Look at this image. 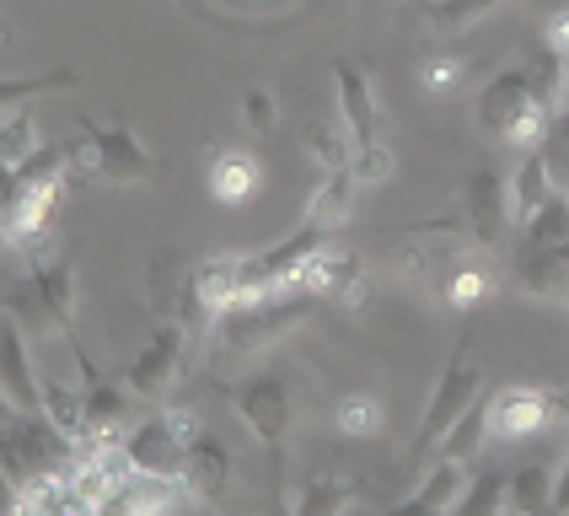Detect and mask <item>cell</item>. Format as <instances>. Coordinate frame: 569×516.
<instances>
[{"mask_svg": "<svg viewBox=\"0 0 569 516\" xmlns=\"http://www.w3.org/2000/svg\"><path fill=\"white\" fill-rule=\"evenodd\" d=\"M32 334L17 318L0 312V404L11 415H38L43 409V377L32 366Z\"/></svg>", "mask_w": 569, "mask_h": 516, "instance_id": "cell-12", "label": "cell"}, {"mask_svg": "<svg viewBox=\"0 0 569 516\" xmlns=\"http://www.w3.org/2000/svg\"><path fill=\"white\" fill-rule=\"evenodd\" d=\"M22 516H92V495L76 484L70 468H54L22 489Z\"/></svg>", "mask_w": 569, "mask_h": 516, "instance_id": "cell-21", "label": "cell"}, {"mask_svg": "<svg viewBox=\"0 0 569 516\" xmlns=\"http://www.w3.org/2000/svg\"><path fill=\"white\" fill-rule=\"evenodd\" d=\"M392 167H398V157L387 151V146H355V157H349V172H355V183L360 189H371V183H387L392 178Z\"/></svg>", "mask_w": 569, "mask_h": 516, "instance_id": "cell-37", "label": "cell"}, {"mask_svg": "<svg viewBox=\"0 0 569 516\" xmlns=\"http://www.w3.org/2000/svg\"><path fill=\"white\" fill-rule=\"evenodd\" d=\"M483 409H489V441H532L559 419L553 393L532 383H510L500 393H489Z\"/></svg>", "mask_w": 569, "mask_h": 516, "instance_id": "cell-10", "label": "cell"}, {"mask_svg": "<svg viewBox=\"0 0 569 516\" xmlns=\"http://www.w3.org/2000/svg\"><path fill=\"white\" fill-rule=\"evenodd\" d=\"M495 6H506V0H419V17L430 22V32L451 43V38H462L468 28H478Z\"/></svg>", "mask_w": 569, "mask_h": 516, "instance_id": "cell-29", "label": "cell"}, {"mask_svg": "<svg viewBox=\"0 0 569 516\" xmlns=\"http://www.w3.org/2000/svg\"><path fill=\"white\" fill-rule=\"evenodd\" d=\"M43 146H49V140H43V125L28 113V102H22V108H11V113L0 119V167H6L11 178H17V172L43 151Z\"/></svg>", "mask_w": 569, "mask_h": 516, "instance_id": "cell-26", "label": "cell"}, {"mask_svg": "<svg viewBox=\"0 0 569 516\" xmlns=\"http://www.w3.org/2000/svg\"><path fill=\"white\" fill-rule=\"evenodd\" d=\"M76 81H81V76H76V70H64V64H54V70H38V76H0V113H11V108L32 102L38 92L76 87Z\"/></svg>", "mask_w": 569, "mask_h": 516, "instance_id": "cell-32", "label": "cell"}, {"mask_svg": "<svg viewBox=\"0 0 569 516\" xmlns=\"http://www.w3.org/2000/svg\"><path fill=\"white\" fill-rule=\"evenodd\" d=\"M542 151H548V161H553V178H559V172H569V97L553 108V119H548Z\"/></svg>", "mask_w": 569, "mask_h": 516, "instance_id": "cell-39", "label": "cell"}, {"mask_svg": "<svg viewBox=\"0 0 569 516\" xmlns=\"http://www.w3.org/2000/svg\"><path fill=\"white\" fill-rule=\"evenodd\" d=\"M312 307H317V296L290 290V296H269V301H253V307L221 312V318L210 322V345H216L221 360H248V355L269 350L274 339H284Z\"/></svg>", "mask_w": 569, "mask_h": 516, "instance_id": "cell-4", "label": "cell"}, {"mask_svg": "<svg viewBox=\"0 0 569 516\" xmlns=\"http://www.w3.org/2000/svg\"><path fill=\"white\" fill-rule=\"evenodd\" d=\"M345 516H387V512H371V506H349Z\"/></svg>", "mask_w": 569, "mask_h": 516, "instance_id": "cell-44", "label": "cell"}, {"mask_svg": "<svg viewBox=\"0 0 569 516\" xmlns=\"http://www.w3.org/2000/svg\"><path fill=\"white\" fill-rule=\"evenodd\" d=\"M527 81H532V97L553 113V108L569 97V60L559 54V49L542 43V49H532V60H527Z\"/></svg>", "mask_w": 569, "mask_h": 516, "instance_id": "cell-31", "label": "cell"}, {"mask_svg": "<svg viewBox=\"0 0 569 516\" xmlns=\"http://www.w3.org/2000/svg\"><path fill=\"white\" fill-rule=\"evenodd\" d=\"M553 512L569 516V447H565V463H559V489H553Z\"/></svg>", "mask_w": 569, "mask_h": 516, "instance_id": "cell-42", "label": "cell"}, {"mask_svg": "<svg viewBox=\"0 0 569 516\" xmlns=\"http://www.w3.org/2000/svg\"><path fill=\"white\" fill-rule=\"evenodd\" d=\"M381 419H387V409H381V398L371 387H349V393H339V404H333V425H339V436H349V441L381 436Z\"/></svg>", "mask_w": 569, "mask_h": 516, "instance_id": "cell-30", "label": "cell"}, {"mask_svg": "<svg viewBox=\"0 0 569 516\" xmlns=\"http://www.w3.org/2000/svg\"><path fill=\"white\" fill-rule=\"evenodd\" d=\"M231 409L242 415V425L253 430L263 447L280 457L284 452V430L296 419V398H290V383L280 371H253L242 383H231Z\"/></svg>", "mask_w": 569, "mask_h": 516, "instance_id": "cell-8", "label": "cell"}, {"mask_svg": "<svg viewBox=\"0 0 569 516\" xmlns=\"http://www.w3.org/2000/svg\"><path fill=\"white\" fill-rule=\"evenodd\" d=\"M495 286H500V280H495V269L483 264V248H468L462 258H451V264H446V275L430 286V296H436L441 307H451V312L473 318L478 307L495 296Z\"/></svg>", "mask_w": 569, "mask_h": 516, "instance_id": "cell-17", "label": "cell"}, {"mask_svg": "<svg viewBox=\"0 0 569 516\" xmlns=\"http://www.w3.org/2000/svg\"><path fill=\"white\" fill-rule=\"evenodd\" d=\"M178 479H183V489H189L193 500H216V495H226V484H231V452H226L216 436L199 430V441L183 452Z\"/></svg>", "mask_w": 569, "mask_h": 516, "instance_id": "cell-22", "label": "cell"}, {"mask_svg": "<svg viewBox=\"0 0 569 516\" xmlns=\"http://www.w3.org/2000/svg\"><path fill=\"white\" fill-rule=\"evenodd\" d=\"M28 286L38 290L49 322H54L60 334H76V269H70V258L54 254L49 242L28 248Z\"/></svg>", "mask_w": 569, "mask_h": 516, "instance_id": "cell-15", "label": "cell"}, {"mask_svg": "<svg viewBox=\"0 0 569 516\" xmlns=\"http://www.w3.org/2000/svg\"><path fill=\"white\" fill-rule=\"evenodd\" d=\"M462 489H468V463L436 457V463L425 468V479L413 484L398 506H387V516H451Z\"/></svg>", "mask_w": 569, "mask_h": 516, "instance_id": "cell-18", "label": "cell"}, {"mask_svg": "<svg viewBox=\"0 0 569 516\" xmlns=\"http://www.w3.org/2000/svg\"><path fill=\"white\" fill-rule=\"evenodd\" d=\"M43 415L60 430L70 447H92V419H87V398L81 387L60 383V377H43Z\"/></svg>", "mask_w": 569, "mask_h": 516, "instance_id": "cell-23", "label": "cell"}, {"mask_svg": "<svg viewBox=\"0 0 569 516\" xmlns=\"http://www.w3.org/2000/svg\"><path fill=\"white\" fill-rule=\"evenodd\" d=\"M274 119H280V102H274V92H269V87H248V92H242V125L253 129V135H269V129H274Z\"/></svg>", "mask_w": 569, "mask_h": 516, "instance_id": "cell-38", "label": "cell"}, {"mask_svg": "<svg viewBox=\"0 0 569 516\" xmlns=\"http://www.w3.org/2000/svg\"><path fill=\"white\" fill-rule=\"evenodd\" d=\"M355 194H360V183H355V172H349V167L322 172V178H317V189H312V199H307V221L322 226V231H339V226L349 221V210H355Z\"/></svg>", "mask_w": 569, "mask_h": 516, "instance_id": "cell-24", "label": "cell"}, {"mask_svg": "<svg viewBox=\"0 0 569 516\" xmlns=\"http://www.w3.org/2000/svg\"><path fill=\"white\" fill-rule=\"evenodd\" d=\"M553 489H559V474L548 463L510 468V516H548L553 512Z\"/></svg>", "mask_w": 569, "mask_h": 516, "instance_id": "cell-28", "label": "cell"}, {"mask_svg": "<svg viewBox=\"0 0 569 516\" xmlns=\"http://www.w3.org/2000/svg\"><path fill=\"white\" fill-rule=\"evenodd\" d=\"M565 199H569V183H565Z\"/></svg>", "mask_w": 569, "mask_h": 516, "instance_id": "cell-45", "label": "cell"}, {"mask_svg": "<svg viewBox=\"0 0 569 516\" xmlns=\"http://www.w3.org/2000/svg\"><path fill=\"white\" fill-rule=\"evenodd\" d=\"M553 393V409H559V419L569 425V383H559V387H548Z\"/></svg>", "mask_w": 569, "mask_h": 516, "instance_id": "cell-43", "label": "cell"}, {"mask_svg": "<svg viewBox=\"0 0 569 516\" xmlns=\"http://www.w3.org/2000/svg\"><path fill=\"white\" fill-rule=\"evenodd\" d=\"M70 339V355H76V366H81V398H87V419H92V441H119V430H124V415H129V393L124 377L113 383V377H102L97 371V360L81 350V339L76 334H64Z\"/></svg>", "mask_w": 569, "mask_h": 516, "instance_id": "cell-13", "label": "cell"}, {"mask_svg": "<svg viewBox=\"0 0 569 516\" xmlns=\"http://www.w3.org/2000/svg\"><path fill=\"white\" fill-rule=\"evenodd\" d=\"M333 87H339V113H345L349 146H377L381 140V102L377 81L360 60H333Z\"/></svg>", "mask_w": 569, "mask_h": 516, "instance_id": "cell-14", "label": "cell"}, {"mask_svg": "<svg viewBox=\"0 0 569 516\" xmlns=\"http://www.w3.org/2000/svg\"><path fill=\"white\" fill-rule=\"evenodd\" d=\"M199 441V415L193 409H157L146 415L140 425L124 430V452L134 457L140 474H172L183 468V452Z\"/></svg>", "mask_w": 569, "mask_h": 516, "instance_id": "cell-6", "label": "cell"}, {"mask_svg": "<svg viewBox=\"0 0 569 516\" xmlns=\"http://www.w3.org/2000/svg\"><path fill=\"white\" fill-rule=\"evenodd\" d=\"M462 216L473 226L478 248L483 254H500L516 231V210H510V172H500L495 161L473 167L468 189H462Z\"/></svg>", "mask_w": 569, "mask_h": 516, "instance_id": "cell-9", "label": "cell"}, {"mask_svg": "<svg viewBox=\"0 0 569 516\" xmlns=\"http://www.w3.org/2000/svg\"><path fill=\"white\" fill-rule=\"evenodd\" d=\"M516 286L538 301H553V307H569V242L559 248H538V242H516Z\"/></svg>", "mask_w": 569, "mask_h": 516, "instance_id": "cell-16", "label": "cell"}, {"mask_svg": "<svg viewBox=\"0 0 569 516\" xmlns=\"http://www.w3.org/2000/svg\"><path fill=\"white\" fill-rule=\"evenodd\" d=\"M70 183H76V178H70V151H64V146H43V151L11 178V189H6V205H0V242H6L11 254L38 248V242L49 237L54 210L64 205Z\"/></svg>", "mask_w": 569, "mask_h": 516, "instance_id": "cell-2", "label": "cell"}, {"mask_svg": "<svg viewBox=\"0 0 569 516\" xmlns=\"http://www.w3.org/2000/svg\"><path fill=\"white\" fill-rule=\"evenodd\" d=\"M483 371H489L483 328L468 318L462 322V334H457V345H451V355H446L441 377H436V393H430L425 415H419V430H413V447H409V474H425V468L436 463L446 430L483 398Z\"/></svg>", "mask_w": 569, "mask_h": 516, "instance_id": "cell-1", "label": "cell"}, {"mask_svg": "<svg viewBox=\"0 0 569 516\" xmlns=\"http://www.w3.org/2000/svg\"><path fill=\"white\" fill-rule=\"evenodd\" d=\"M451 516H510V468H478L457 495Z\"/></svg>", "mask_w": 569, "mask_h": 516, "instance_id": "cell-27", "label": "cell"}, {"mask_svg": "<svg viewBox=\"0 0 569 516\" xmlns=\"http://www.w3.org/2000/svg\"><path fill=\"white\" fill-rule=\"evenodd\" d=\"M189 350H193V328H183V322H172V318H157L151 339H146V350L124 366V387L134 393V398H161L167 387L183 383Z\"/></svg>", "mask_w": 569, "mask_h": 516, "instance_id": "cell-7", "label": "cell"}, {"mask_svg": "<svg viewBox=\"0 0 569 516\" xmlns=\"http://www.w3.org/2000/svg\"><path fill=\"white\" fill-rule=\"evenodd\" d=\"M307 151H312L317 172H339V167H349V157H355L349 135H339V129H328V125L307 129Z\"/></svg>", "mask_w": 569, "mask_h": 516, "instance_id": "cell-36", "label": "cell"}, {"mask_svg": "<svg viewBox=\"0 0 569 516\" xmlns=\"http://www.w3.org/2000/svg\"><path fill=\"white\" fill-rule=\"evenodd\" d=\"M296 290H307V296H317V301H339V307H349V312H360L366 301H371V269H366V258L349 254V248H322V254L301 269V280H296Z\"/></svg>", "mask_w": 569, "mask_h": 516, "instance_id": "cell-11", "label": "cell"}, {"mask_svg": "<svg viewBox=\"0 0 569 516\" xmlns=\"http://www.w3.org/2000/svg\"><path fill=\"white\" fill-rule=\"evenodd\" d=\"M542 43H548V49H559V54L569 60V6H559V11H548V17H542Z\"/></svg>", "mask_w": 569, "mask_h": 516, "instance_id": "cell-41", "label": "cell"}, {"mask_svg": "<svg viewBox=\"0 0 569 516\" xmlns=\"http://www.w3.org/2000/svg\"><path fill=\"white\" fill-rule=\"evenodd\" d=\"M204 183L221 205H248L263 183V167H258L253 151L242 146H210V167H204Z\"/></svg>", "mask_w": 569, "mask_h": 516, "instance_id": "cell-19", "label": "cell"}, {"mask_svg": "<svg viewBox=\"0 0 569 516\" xmlns=\"http://www.w3.org/2000/svg\"><path fill=\"white\" fill-rule=\"evenodd\" d=\"M483 441H489V409H483V398H478L468 415L457 419L451 430H446V441L436 457H451V463H473L478 452H483Z\"/></svg>", "mask_w": 569, "mask_h": 516, "instance_id": "cell-33", "label": "cell"}, {"mask_svg": "<svg viewBox=\"0 0 569 516\" xmlns=\"http://www.w3.org/2000/svg\"><path fill=\"white\" fill-rule=\"evenodd\" d=\"M70 151V178H102L113 189H140V183H157L161 178V157L140 146V135L129 125H97L81 119V140L64 146Z\"/></svg>", "mask_w": 569, "mask_h": 516, "instance_id": "cell-3", "label": "cell"}, {"mask_svg": "<svg viewBox=\"0 0 569 516\" xmlns=\"http://www.w3.org/2000/svg\"><path fill=\"white\" fill-rule=\"evenodd\" d=\"M521 242H538V248H559V242H569V199H565V189L553 194L538 216L521 226Z\"/></svg>", "mask_w": 569, "mask_h": 516, "instance_id": "cell-34", "label": "cell"}, {"mask_svg": "<svg viewBox=\"0 0 569 516\" xmlns=\"http://www.w3.org/2000/svg\"><path fill=\"white\" fill-rule=\"evenodd\" d=\"M462 76H468V60L457 54V49H446V43H436L425 60H419V87L425 92H451V87H462Z\"/></svg>", "mask_w": 569, "mask_h": 516, "instance_id": "cell-35", "label": "cell"}, {"mask_svg": "<svg viewBox=\"0 0 569 516\" xmlns=\"http://www.w3.org/2000/svg\"><path fill=\"white\" fill-rule=\"evenodd\" d=\"M548 516H559V512H548Z\"/></svg>", "mask_w": 569, "mask_h": 516, "instance_id": "cell-46", "label": "cell"}, {"mask_svg": "<svg viewBox=\"0 0 569 516\" xmlns=\"http://www.w3.org/2000/svg\"><path fill=\"white\" fill-rule=\"evenodd\" d=\"M553 194H559V183H553V161H548V151H542V146L521 151L516 167H510V210H516V231L532 221Z\"/></svg>", "mask_w": 569, "mask_h": 516, "instance_id": "cell-20", "label": "cell"}, {"mask_svg": "<svg viewBox=\"0 0 569 516\" xmlns=\"http://www.w3.org/2000/svg\"><path fill=\"white\" fill-rule=\"evenodd\" d=\"M92 516H151L146 506H140V495L134 489H113V495H102V500H92Z\"/></svg>", "mask_w": 569, "mask_h": 516, "instance_id": "cell-40", "label": "cell"}, {"mask_svg": "<svg viewBox=\"0 0 569 516\" xmlns=\"http://www.w3.org/2000/svg\"><path fill=\"white\" fill-rule=\"evenodd\" d=\"M355 479H339V474H312L290 495V512L284 516H345L355 506Z\"/></svg>", "mask_w": 569, "mask_h": 516, "instance_id": "cell-25", "label": "cell"}, {"mask_svg": "<svg viewBox=\"0 0 569 516\" xmlns=\"http://www.w3.org/2000/svg\"><path fill=\"white\" fill-rule=\"evenodd\" d=\"M548 108L532 97V81H527V64H510L500 76H489V87L478 92V125L489 129L495 140H506L516 151H532L548 135Z\"/></svg>", "mask_w": 569, "mask_h": 516, "instance_id": "cell-5", "label": "cell"}]
</instances>
